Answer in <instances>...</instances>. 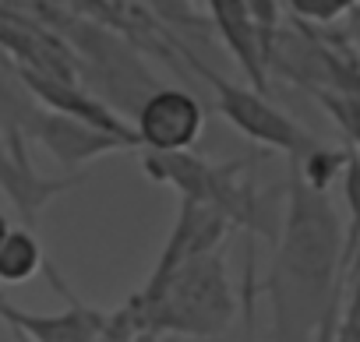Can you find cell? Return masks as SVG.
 Returning a JSON list of instances; mask_svg holds the SVG:
<instances>
[{
	"instance_id": "cell-4",
	"label": "cell",
	"mask_w": 360,
	"mask_h": 342,
	"mask_svg": "<svg viewBox=\"0 0 360 342\" xmlns=\"http://www.w3.org/2000/svg\"><path fill=\"white\" fill-rule=\"evenodd\" d=\"M195 67H198V71L209 78V85L216 88V110H219L244 138H251V141H258V145H265V148H272V152H283L290 162H304L311 152L321 148V141H318L307 127H300L290 113H283L279 106H272V103L265 99V92L233 85V81L219 78L216 71H209L205 64H195Z\"/></svg>"
},
{
	"instance_id": "cell-7",
	"label": "cell",
	"mask_w": 360,
	"mask_h": 342,
	"mask_svg": "<svg viewBox=\"0 0 360 342\" xmlns=\"http://www.w3.org/2000/svg\"><path fill=\"white\" fill-rule=\"evenodd\" d=\"M25 138H36L64 169H78V166L96 162L110 152L131 148L124 138H117L110 131H99L85 120H75V117L43 110V106H36V113H32V120L25 127Z\"/></svg>"
},
{
	"instance_id": "cell-3",
	"label": "cell",
	"mask_w": 360,
	"mask_h": 342,
	"mask_svg": "<svg viewBox=\"0 0 360 342\" xmlns=\"http://www.w3.org/2000/svg\"><path fill=\"white\" fill-rule=\"evenodd\" d=\"M141 169L162 188H173L180 202L216 209L230 230H251L265 240H276L283 219V195H262L248 162H212L195 152H141Z\"/></svg>"
},
{
	"instance_id": "cell-13",
	"label": "cell",
	"mask_w": 360,
	"mask_h": 342,
	"mask_svg": "<svg viewBox=\"0 0 360 342\" xmlns=\"http://www.w3.org/2000/svg\"><path fill=\"white\" fill-rule=\"evenodd\" d=\"M71 4L82 8V11H89V15H99V18L110 15V4H106V0H71Z\"/></svg>"
},
{
	"instance_id": "cell-1",
	"label": "cell",
	"mask_w": 360,
	"mask_h": 342,
	"mask_svg": "<svg viewBox=\"0 0 360 342\" xmlns=\"http://www.w3.org/2000/svg\"><path fill=\"white\" fill-rule=\"evenodd\" d=\"M272 265L262 282L272 303L269 342H314L339 317L342 272L349 265V230L328 198L297 169L283 188V219L272 240Z\"/></svg>"
},
{
	"instance_id": "cell-15",
	"label": "cell",
	"mask_w": 360,
	"mask_h": 342,
	"mask_svg": "<svg viewBox=\"0 0 360 342\" xmlns=\"http://www.w3.org/2000/svg\"><path fill=\"white\" fill-rule=\"evenodd\" d=\"M11 230H15V226L8 223V216H4V212H0V244L8 240V233H11Z\"/></svg>"
},
{
	"instance_id": "cell-14",
	"label": "cell",
	"mask_w": 360,
	"mask_h": 342,
	"mask_svg": "<svg viewBox=\"0 0 360 342\" xmlns=\"http://www.w3.org/2000/svg\"><path fill=\"white\" fill-rule=\"evenodd\" d=\"M349 32H353V39H356V46H360V4L349 11Z\"/></svg>"
},
{
	"instance_id": "cell-11",
	"label": "cell",
	"mask_w": 360,
	"mask_h": 342,
	"mask_svg": "<svg viewBox=\"0 0 360 342\" xmlns=\"http://www.w3.org/2000/svg\"><path fill=\"white\" fill-rule=\"evenodd\" d=\"M321 106H325V113L339 124V131L349 138V145H353V155L360 159V81H353V85H346V88H335V92H318L314 96Z\"/></svg>"
},
{
	"instance_id": "cell-16",
	"label": "cell",
	"mask_w": 360,
	"mask_h": 342,
	"mask_svg": "<svg viewBox=\"0 0 360 342\" xmlns=\"http://www.w3.org/2000/svg\"><path fill=\"white\" fill-rule=\"evenodd\" d=\"M0 145H4V138H0Z\"/></svg>"
},
{
	"instance_id": "cell-8",
	"label": "cell",
	"mask_w": 360,
	"mask_h": 342,
	"mask_svg": "<svg viewBox=\"0 0 360 342\" xmlns=\"http://www.w3.org/2000/svg\"><path fill=\"white\" fill-rule=\"evenodd\" d=\"M226 233H230V223L216 209H205V205H195V202H180L176 219L169 226V237H166V244H162L152 272H169L180 261L223 247L226 244Z\"/></svg>"
},
{
	"instance_id": "cell-6",
	"label": "cell",
	"mask_w": 360,
	"mask_h": 342,
	"mask_svg": "<svg viewBox=\"0 0 360 342\" xmlns=\"http://www.w3.org/2000/svg\"><path fill=\"white\" fill-rule=\"evenodd\" d=\"M202 127L205 110L184 88H155L134 113L138 152H191Z\"/></svg>"
},
{
	"instance_id": "cell-12",
	"label": "cell",
	"mask_w": 360,
	"mask_h": 342,
	"mask_svg": "<svg viewBox=\"0 0 360 342\" xmlns=\"http://www.w3.org/2000/svg\"><path fill=\"white\" fill-rule=\"evenodd\" d=\"M290 11L300 18V22H311V25H328L342 15H349L360 0H286Z\"/></svg>"
},
{
	"instance_id": "cell-10",
	"label": "cell",
	"mask_w": 360,
	"mask_h": 342,
	"mask_svg": "<svg viewBox=\"0 0 360 342\" xmlns=\"http://www.w3.org/2000/svg\"><path fill=\"white\" fill-rule=\"evenodd\" d=\"M46 265L43 244L32 230L18 226L8 233V240L0 244V286H18L29 282L32 275H39Z\"/></svg>"
},
{
	"instance_id": "cell-5",
	"label": "cell",
	"mask_w": 360,
	"mask_h": 342,
	"mask_svg": "<svg viewBox=\"0 0 360 342\" xmlns=\"http://www.w3.org/2000/svg\"><path fill=\"white\" fill-rule=\"evenodd\" d=\"M43 272L50 275L53 289L68 300V307L57 310V314H36V310L15 307V303H8L4 296H0V321H8L18 335H25V338H32V342H106L113 310L78 300V296L64 286L60 272H57L50 261L43 265Z\"/></svg>"
},
{
	"instance_id": "cell-9",
	"label": "cell",
	"mask_w": 360,
	"mask_h": 342,
	"mask_svg": "<svg viewBox=\"0 0 360 342\" xmlns=\"http://www.w3.org/2000/svg\"><path fill=\"white\" fill-rule=\"evenodd\" d=\"M209 11H212L230 53L244 67V74L255 81L258 92H265V78H269L265 46H262V32H258V25L248 11V0H209Z\"/></svg>"
},
{
	"instance_id": "cell-2",
	"label": "cell",
	"mask_w": 360,
	"mask_h": 342,
	"mask_svg": "<svg viewBox=\"0 0 360 342\" xmlns=\"http://www.w3.org/2000/svg\"><path fill=\"white\" fill-rule=\"evenodd\" d=\"M237 317V293L223 247L180 261L169 272H148L127 303L113 310L106 342L134 338H216Z\"/></svg>"
}]
</instances>
